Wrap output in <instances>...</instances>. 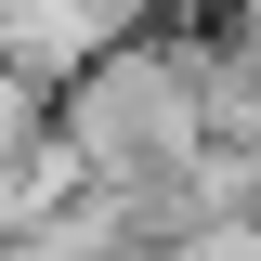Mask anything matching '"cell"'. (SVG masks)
I'll return each mask as SVG.
<instances>
[{
  "label": "cell",
  "mask_w": 261,
  "mask_h": 261,
  "mask_svg": "<svg viewBox=\"0 0 261 261\" xmlns=\"http://www.w3.org/2000/svg\"><path fill=\"white\" fill-rule=\"evenodd\" d=\"M196 53H209V27H130L53 92V144L79 157V183H170L209 157Z\"/></svg>",
  "instance_id": "obj_1"
},
{
  "label": "cell",
  "mask_w": 261,
  "mask_h": 261,
  "mask_svg": "<svg viewBox=\"0 0 261 261\" xmlns=\"http://www.w3.org/2000/svg\"><path fill=\"white\" fill-rule=\"evenodd\" d=\"M170 261H261V209H235V222H196Z\"/></svg>",
  "instance_id": "obj_3"
},
{
  "label": "cell",
  "mask_w": 261,
  "mask_h": 261,
  "mask_svg": "<svg viewBox=\"0 0 261 261\" xmlns=\"http://www.w3.org/2000/svg\"><path fill=\"white\" fill-rule=\"evenodd\" d=\"M196 118L222 157L261 170V27L248 13H209V53H196Z\"/></svg>",
  "instance_id": "obj_2"
}]
</instances>
